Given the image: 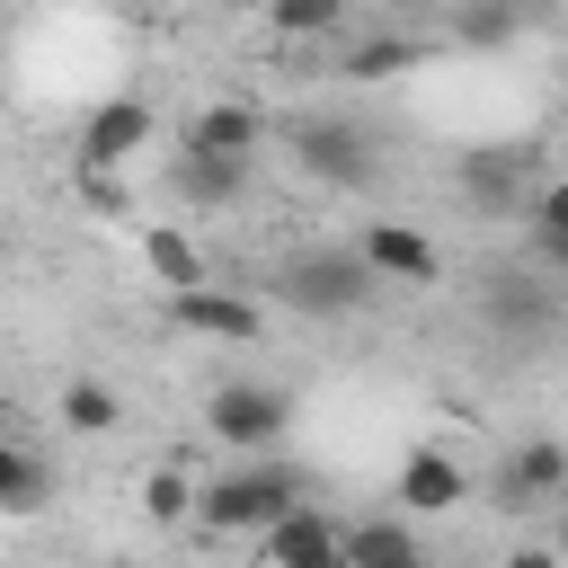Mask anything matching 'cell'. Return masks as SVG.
I'll use <instances>...</instances> for the list:
<instances>
[{"label": "cell", "mask_w": 568, "mask_h": 568, "mask_svg": "<svg viewBox=\"0 0 568 568\" xmlns=\"http://www.w3.org/2000/svg\"><path fill=\"white\" fill-rule=\"evenodd\" d=\"M302 497H311V479H302L284 453H248L240 470H222V479H195V515H186V524L231 541V532H266V524H275L284 506H302Z\"/></svg>", "instance_id": "6da1fadb"}, {"label": "cell", "mask_w": 568, "mask_h": 568, "mask_svg": "<svg viewBox=\"0 0 568 568\" xmlns=\"http://www.w3.org/2000/svg\"><path fill=\"white\" fill-rule=\"evenodd\" d=\"M275 302L302 311V320H355L373 302V275H364L355 248H293L275 266Z\"/></svg>", "instance_id": "7a4b0ae2"}, {"label": "cell", "mask_w": 568, "mask_h": 568, "mask_svg": "<svg viewBox=\"0 0 568 568\" xmlns=\"http://www.w3.org/2000/svg\"><path fill=\"white\" fill-rule=\"evenodd\" d=\"M204 426H213V444H231V453H284V435H293V390H284V382H213Z\"/></svg>", "instance_id": "3957f363"}, {"label": "cell", "mask_w": 568, "mask_h": 568, "mask_svg": "<svg viewBox=\"0 0 568 568\" xmlns=\"http://www.w3.org/2000/svg\"><path fill=\"white\" fill-rule=\"evenodd\" d=\"M169 320L186 328V337H213V346H257L266 337V302L257 293H240V284H178L169 293Z\"/></svg>", "instance_id": "277c9868"}, {"label": "cell", "mask_w": 568, "mask_h": 568, "mask_svg": "<svg viewBox=\"0 0 568 568\" xmlns=\"http://www.w3.org/2000/svg\"><path fill=\"white\" fill-rule=\"evenodd\" d=\"M346 248L364 257V275H373V284H435V275H444V248H435L426 231L390 222V213H373V222H364Z\"/></svg>", "instance_id": "5b68a950"}, {"label": "cell", "mask_w": 568, "mask_h": 568, "mask_svg": "<svg viewBox=\"0 0 568 568\" xmlns=\"http://www.w3.org/2000/svg\"><path fill=\"white\" fill-rule=\"evenodd\" d=\"M293 160L311 169V178H328V186H373V133L364 124H346V115H311L302 133H293Z\"/></svg>", "instance_id": "8992f818"}, {"label": "cell", "mask_w": 568, "mask_h": 568, "mask_svg": "<svg viewBox=\"0 0 568 568\" xmlns=\"http://www.w3.org/2000/svg\"><path fill=\"white\" fill-rule=\"evenodd\" d=\"M257 568H337V515L328 506H284L266 532H257Z\"/></svg>", "instance_id": "52a82bcc"}, {"label": "cell", "mask_w": 568, "mask_h": 568, "mask_svg": "<svg viewBox=\"0 0 568 568\" xmlns=\"http://www.w3.org/2000/svg\"><path fill=\"white\" fill-rule=\"evenodd\" d=\"M151 133H160V124H151L142 98H106V106L80 124V142H71V169H124V160H142Z\"/></svg>", "instance_id": "ba28073f"}, {"label": "cell", "mask_w": 568, "mask_h": 568, "mask_svg": "<svg viewBox=\"0 0 568 568\" xmlns=\"http://www.w3.org/2000/svg\"><path fill=\"white\" fill-rule=\"evenodd\" d=\"M337 568H426L417 515H355V524H337Z\"/></svg>", "instance_id": "9c48e42d"}, {"label": "cell", "mask_w": 568, "mask_h": 568, "mask_svg": "<svg viewBox=\"0 0 568 568\" xmlns=\"http://www.w3.org/2000/svg\"><path fill=\"white\" fill-rule=\"evenodd\" d=\"M390 497H399V515H453V506L470 497V470H462V462H453L444 444H417V453L399 462Z\"/></svg>", "instance_id": "30bf717a"}, {"label": "cell", "mask_w": 568, "mask_h": 568, "mask_svg": "<svg viewBox=\"0 0 568 568\" xmlns=\"http://www.w3.org/2000/svg\"><path fill=\"white\" fill-rule=\"evenodd\" d=\"M257 142H266V124H257V106H240V98L195 106L186 133H178V151H204V160H257Z\"/></svg>", "instance_id": "8fae6325"}, {"label": "cell", "mask_w": 568, "mask_h": 568, "mask_svg": "<svg viewBox=\"0 0 568 568\" xmlns=\"http://www.w3.org/2000/svg\"><path fill=\"white\" fill-rule=\"evenodd\" d=\"M559 488H568V444H559V435H524V444L506 453L497 497H506V506H550Z\"/></svg>", "instance_id": "7c38bea8"}, {"label": "cell", "mask_w": 568, "mask_h": 568, "mask_svg": "<svg viewBox=\"0 0 568 568\" xmlns=\"http://www.w3.org/2000/svg\"><path fill=\"white\" fill-rule=\"evenodd\" d=\"M524 169H532V160H524L515 142H470V151H462V195L488 204V213H515V204H524Z\"/></svg>", "instance_id": "4fadbf2b"}, {"label": "cell", "mask_w": 568, "mask_h": 568, "mask_svg": "<svg viewBox=\"0 0 568 568\" xmlns=\"http://www.w3.org/2000/svg\"><path fill=\"white\" fill-rule=\"evenodd\" d=\"M337 71H346L355 89H382V80H399V71H426V44H417L408 27H382V36H355Z\"/></svg>", "instance_id": "5bb4252c"}, {"label": "cell", "mask_w": 568, "mask_h": 568, "mask_svg": "<svg viewBox=\"0 0 568 568\" xmlns=\"http://www.w3.org/2000/svg\"><path fill=\"white\" fill-rule=\"evenodd\" d=\"M532 18H541V0H462V9H453V36H462L470 53H506Z\"/></svg>", "instance_id": "9a60e30c"}, {"label": "cell", "mask_w": 568, "mask_h": 568, "mask_svg": "<svg viewBox=\"0 0 568 568\" xmlns=\"http://www.w3.org/2000/svg\"><path fill=\"white\" fill-rule=\"evenodd\" d=\"M142 266H151V284L160 293H178V284H204L213 266H204V248L178 231V222H142Z\"/></svg>", "instance_id": "2e32d148"}, {"label": "cell", "mask_w": 568, "mask_h": 568, "mask_svg": "<svg viewBox=\"0 0 568 568\" xmlns=\"http://www.w3.org/2000/svg\"><path fill=\"white\" fill-rule=\"evenodd\" d=\"M53 497V470H44V453H27L18 435H0V515H36Z\"/></svg>", "instance_id": "e0dca14e"}, {"label": "cell", "mask_w": 568, "mask_h": 568, "mask_svg": "<svg viewBox=\"0 0 568 568\" xmlns=\"http://www.w3.org/2000/svg\"><path fill=\"white\" fill-rule=\"evenodd\" d=\"M178 195H186V204H240V195H248V160L178 151Z\"/></svg>", "instance_id": "ac0fdd59"}, {"label": "cell", "mask_w": 568, "mask_h": 568, "mask_svg": "<svg viewBox=\"0 0 568 568\" xmlns=\"http://www.w3.org/2000/svg\"><path fill=\"white\" fill-rule=\"evenodd\" d=\"M257 9H266V27L284 44H320V36H337L355 18V0H257Z\"/></svg>", "instance_id": "d6986e66"}, {"label": "cell", "mask_w": 568, "mask_h": 568, "mask_svg": "<svg viewBox=\"0 0 568 568\" xmlns=\"http://www.w3.org/2000/svg\"><path fill=\"white\" fill-rule=\"evenodd\" d=\"M515 213H532V257L559 275V266H568V195L541 178V186H524V204H515Z\"/></svg>", "instance_id": "ffe728a7"}, {"label": "cell", "mask_w": 568, "mask_h": 568, "mask_svg": "<svg viewBox=\"0 0 568 568\" xmlns=\"http://www.w3.org/2000/svg\"><path fill=\"white\" fill-rule=\"evenodd\" d=\"M62 426H71V435H115V426H124V399L80 373V382H62Z\"/></svg>", "instance_id": "44dd1931"}, {"label": "cell", "mask_w": 568, "mask_h": 568, "mask_svg": "<svg viewBox=\"0 0 568 568\" xmlns=\"http://www.w3.org/2000/svg\"><path fill=\"white\" fill-rule=\"evenodd\" d=\"M142 515H151V524H169V532H178V524H186V515H195V479H186V470H178V462H160V470H142Z\"/></svg>", "instance_id": "7402d4cb"}, {"label": "cell", "mask_w": 568, "mask_h": 568, "mask_svg": "<svg viewBox=\"0 0 568 568\" xmlns=\"http://www.w3.org/2000/svg\"><path fill=\"white\" fill-rule=\"evenodd\" d=\"M71 186H80L98 213H133V195H124V178H115V169H71Z\"/></svg>", "instance_id": "603a6c76"}, {"label": "cell", "mask_w": 568, "mask_h": 568, "mask_svg": "<svg viewBox=\"0 0 568 568\" xmlns=\"http://www.w3.org/2000/svg\"><path fill=\"white\" fill-rule=\"evenodd\" d=\"M506 568H559V559H550V550H541V541H532V550H515V559H506Z\"/></svg>", "instance_id": "cb8c5ba5"}]
</instances>
